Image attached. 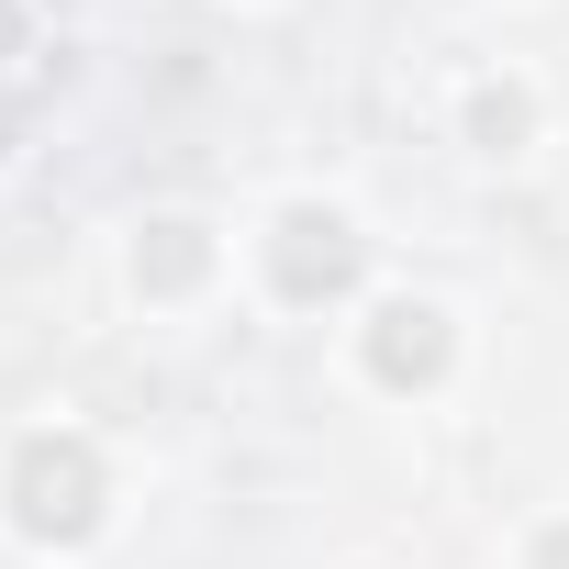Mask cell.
<instances>
[{"instance_id":"cell-1","label":"cell","mask_w":569,"mask_h":569,"mask_svg":"<svg viewBox=\"0 0 569 569\" xmlns=\"http://www.w3.org/2000/svg\"><path fill=\"white\" fill-rule=\"evenodd\" d=\"M380 369H436V313H413V336H380Z\"/></svg>"}]
</instances>
